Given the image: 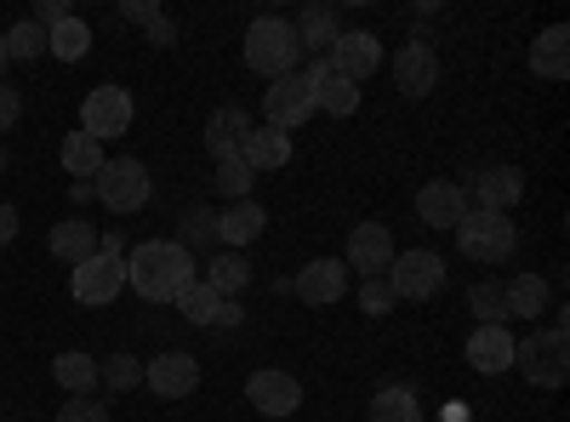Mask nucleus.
Returning <instances> with one entry per match:
<instances>
[{"instance_id":"1","label":"nucleus","mask_w":570,"mask_h":422,"mask_svg":"<svg viewBox=\"0 0 570 422\" xmlns=\"http://www.w3.org/2000/svg\"><path fill=\"white\" fill-rule=\"evenodd\" d=\"M126 279L137 297L149 303H177L188 286H195V252H183L177 241H142L126 257Z\"/></svg>"},{"instance_id":"2","label":"nucleus","mask_w":570,"mask_h":422,"mask_svg":"<svg viewBox=\"0 0 570 422\" xmlns=\"http://www.w3.org/2000/svg\"><path fill=\"white\" fill-rule=\"evenodd\" d=\"M297 58H303V46H297V29L285 23V18H257L246 29V69H257L263 80L292 75Z\"/></svg>"},{"instance_id":"3","label":"nucleus","mask_w":570,"mask_h":422,"mask_svg":"<svg viewBox=\"0 0 570 422\" xmlns=\"http://www.w3.org/2000/svg\"><path fill=\"white\" fill-rule=\"evenodd\" d=\"M456 246L473 257V263H508L513 246H519V228L508 212H480V206H468L462 223H456Z\"/></svg>"},{"instance_id":"4","label":"nucleus","mask_w":570,"mask_h":422,"mask_svg":"<svg viewBox=\"0 0 570 422\" xmlns=\"http://www.w3.org/2000/svg\"><path fill=\"white\" fill-rule=\"evenodd\" d=\"M513 365L525 371L537 389H559L570 377V337H564V325H548V332H531L525 343H513Z\"/></svg>"},{"instance_id":"5","label":"nucleus","mask_w":570,"mask_h":422,"mask_svg":"<svg viewBox=\"0 0 570 422\" xmlns=\"http://www.w3.org/2000/svg\"><path fill=\"white\" fill-rule=\"evenodd\" d=\"M91 195H98L109 212H142L149 206V166L131 160V155H115L98 166V177H91Z\"/></svg>"},{"instance_id":"6","label":"nucleus","mask_w":570,"mask_h":422,"mask_svg":"<svg viewBox=\"0 0 570 422\" xmlns=\"http://www.w3.org/2000/svg\"><path fill=\"white\" fill-rule=\"evenodd\" d=\"M308 115H314V80H308V69H292V75L268 80V91H263V126L292 131Z\"/></svg>"},{"instance_id":"7","label":"nucleus","mask_w":570,"mask_h":422,"mask_svg":"<svg viewBox=\"0 0 570 422\" xmlns=\"http://www.w3.org/2000/svg\"><path fill=\"white\" fill-rule=\"evenodd\" d=\"M383 279L394 286V303H422V297H434L445 286V257H434V252H394Z\"/></svg>"},{"instance_id":"8","label":"nucleus","mask_w":570,"mask_h":422,"mask_svg":"<svg viewBox=\"0 0 570 422\" xmlns=\"http://www.w3.org/2000/svg\"><path fill=\"white\" fill-rule=\"evenodd\" d=\"M137 104H131V91L126 86H98V91H86V104H80V131L86 137H126Z\"/></svg>"},{"instance_id":"9","label":"nucleus","mask_w":570,"mask_h":422,"mask_svg":"<svg viewBox=\"0 0 570 422\" xmlns=\"http://www.w3.org/2000/svg\"><path fill=\"white\" fill-rule=\"evenodd\" d=\"M120 286H126V257H109V252L86 257V263L75 268V279H69L75 303H86V308H104V303H115V297H120Z\"/></svg>"},{"instance_id":"10","label":"nucleus","mask_w":570,"mask_h":422,"mask_svg":"<svg viewBox=\"0 0 570 422\" xmlns=\"http://www.w3.org/2000/svg\"><path fill=\"white\" fill-rule=\"evenodd\" d=\"M325 63H331V75H343V80L360 86L365 75H376V63H383V40H376L371 29H343L337 40H331Z\"/></svg>"},{"instance_id":"11","label":"nucleus","mask_w":570,"mask_h":422,"mask_svg":"<svg viewBox=\"0 0 570 422\" xmlns=\"http://www.w3.org/2000/svg\"><path fill=\"white\" fill-rule=\"evenodd\" d=\"M142 383H149L160 400H183V394L200 389V365H195V354L166 349V354H155V360H142Z\"/></svg>"},{"instance_id":"12","label":"nucleus","mask_w":570,"mask_h":422,"mask_svg":"<svg viewBox=\"0 0 570 422\" xmlns=\"http://www.w3.org/2000/svg\"><path fill=\"white\" fill-rule=\"evenodd\" d=\"M246 400H252V411H263V416H292V411L303 405V383L292 377V371H252Z\"/></svg>"},{"instance_id":"13","label":"nucleus","mask_w":570,"mask_h":422,"mask_svg":"<svg viewBox=\"0 0 570 422\" xmlns=\"http://www.w3.org/2000/svg\"><path fill=\"white\" fill-rule=\"evenodd\" d=\"M394 86L405 91V98H428V91L440 86V52L428 40H411L400 46V58H394Z\"/></svg>"},{"instance_id":"14","label":"nucleus","mask_w":570,"mask_h":422,"mask_svg":"<svg viewBox=\"0 0 570 422\" xmlns=\"http://www.w3.org/2000/svg\"><path fill=\"white\" fill-rule=\"evenodd\" d=\"M389 263H394V234H389L383 223H360V228L348 234V268L365 274V279H383Z\"/></svg>"},{"instance_id":"15","label":"nucleus","mask_w":570,"mask_h":422,"mask_svg":"<svg viewBox=\"0 0 570 422\" xmlns=\"http://www.w3.org/2000/svg\"><path fill=\"white\" fill-rule=\"evenodd\" d=\"M462 212H468L462 183H422V189H416V217L428 228H456Z\"/></svg>"},{"instance_id":"16","label":"nucleus","mask_w":570,"mask_h":422,"mask_svg":"<svg viewBox=\"0 0 570 422\" xmlns=\"http://www.w3.org/2000/svg\"><path fill=\"white\" fill-rule=\"evenodd\" d=\"M343 292H348V263L343 257H314L297 274V297L303 303H337Z\"/></svg>"},{"instance_id":"17","label":"nucleus","mask_w":570,"mask_h":422,"mask_svg":"<svg viewBox=\"0 0 570 422\" xmlns=\"http://www.w3.org/2000/svg\"><path fill=\"white\" fill-rule=\"evenodd\" d=\"M513 332L508 325H480V332L468 337V365L473 371H485V377H497V371H508L513 365Z\"/></svg>"},{"instance_id":"18","label":"nucleus","mask_w":570,"mask_h":422,"mask_svg":"<svg viewBox=\"0 0 570 422\" xmlns=\"http://www.w3.org/2000/svg\"><path fill=\"white\" fill-rule=\"evenodd\" d=\"M308 80H314V109H325V115H354L360 109V86L343 80V75H331L325 58L308 63Z\"/></svg>"},{"instance_id":"19","label":"nucleus","mask_w":570,"mask_h":422,"mask_svg":"<svg viewBox=\"0 0 570 422\" xmlns=\"http://www.w3.org/2000/svg\"><path fill=\"white\" fill-rule=\"evenodd\" d=\"M268 228V217H263V206L257 200H228V212L217 217V241L228 246V252H240V246H252L257 234Z\"/></svg>"},{"instance_id":"20","label":"nucleus","mask_w":570,"mask_h":422,"mask_svg":"<svg viewBox=\"0 0 570 422\" xmlns=\"http://www.w3.org/2000/svg\"><path fill=\"white\" fill-rule=\"evenodd\" d=\"M240 160H246L252 171H274V166L292 160V137L274 131V126H252L246 144H240Z\"/></svg>"},{"instance_id":"21","label":"nucleus","mask_w":570,"mask_h":422,"mask_svg":"<svg viewBox=\"0 0 570 422\" xmlns=\"http://www.w3.org/2000/svg\"><path fill=\"white\" fill-rule=\"evenodd\" d=\"M246 131H252V115H246V109H234V104H223V109L206 120V149H212L217 160H223V155H240Z\"/></svg>"},{"instance_id":"22","label":"nucleus","mask_w":570,"mask_h":422,"mask_svg":"<svg viewBox=\"0 0 570 422\" xmlns=\"http://www.w3.org/2000/svg\"><path fill=\"white\" fill-rule=\"evenodd\" d=\"M519 195H525V177H519L513 166H485V171H480V189H473L480 212H508Z\"/></svg>"},{"instance_id":"23","label":"nucleus","mask_w":570,"mask_h":422,"mask_svg":"<svg viewBox=\"0 0 570 422\" xmlns=\"http://www.w3.org/2000/svg\"><path fill=\"white\" fill-rule=\"evenodd\" d=\"M52 257H63L69 268H80L86 257H98V228H91L86 217H63L52 228Z\"/></svg>"},{"instance_id":"24","label":"nucleus","mask_w":570,"mask_h":422,"mask_svg":"<svg viewBox=\"0 0 570 422\" xmlns=\"http://www.w3.org/2000/svg\"><path fill=\"white\" fill-rule=\"evenodd\" d=\"M531 69H537L542 80H564V75H570V29H564V23H553V29L537 35V46H531Z\"/></svg>"},{"instance_id":"25","label":"nucleus","mask_w":570,"mask_h":422,"mask_svg":"<svg viewBox=\"0 0 570 422\" xmlns=\"http://www.w3.org/2000/svg\"><path fill=\"white\" fill-rule=\"evenodd\" d=\"M206 286H212L223 303H234V297H240V292L252 286V263H246V252H212Z\"/></svg>"},{"instance_id":"26","label":"nucleus","mask_w":570,"mask_h":422,"mask_svg":"<svg viewBox=\"0 0 570 422\" xmlns=\"http://www.w3.org/2000/svg\"><path fill=\"white\" fill-rule=\"evenodd\" d=\"M292 29H297V46H308V52H331V40L343 35V18H337L331 0H314V7L303 12V23H292Z\"/></svg>"},{"instance_id":"27","label":"nucleus","mask_w":570,"mask_h":422,"mask_svg":"<svg viewBox=\"0 0 570 422\" xmlns=\"http://www.w3.org/2000/svg\"><path fill=\"white\" fill-rule=\"evenodd\" d=\"M104 160H109V155H104L98 137H86V131H69V137H63V171H69L75 183H91Z\"/></svg>"},{"instance_id":"28","label":"nucleus","mask_w":570,"mask_h":422,"mask_svg":"<svg viewBox=\"0 0 570 422\" xmlns=\"http://www.w3.org/2000/svg\"><path fill=\"white\" fill-rule=\"evenodd\" d=\"M46 52H52V58H63V63H80L86 52H91V29L69 12L63 23H52V29H46Z\"/></svg>"},{"instance_id":"29","label":"nucleus","mask_w":570,"mask_h":422,"mask_svg":"<svg viewBox=\"0 0 570 422\" xmlns=\"http://www.w3.org/2000/svg\"><path fill=\"white\" fill-rule=\"evenodd\" d=\"M548 308V279L542 274H513L508 279V314L513 320H537Z\"/></svg>"},{"instance_id":"30","label":"nucleus","mask_w":570,"mask_h":422,"mask_svg":"<svg viewBox=\"0 0 570 422\" xmlns=\"http://www.w3.org/2000/svg\"><path fill=\"white\" fill-rule=\"evenodd\" d=\"M52 377L69 389V400H75V394H91V389H98V360L80 354V349H69V354L52 360Z\"/></svg>"},{"instance_id":"31","label":"nucleus","mask_w":570,"mask_h":422,"mask_svg":"<svg viewBox=\"0 0 570 422\" xmlns=\"http://www.w3.org/2000/svg\"><path fill=\"white\" fill-rule=\"evenodd\" d=\"M371 422H422V405L411 389H383L371 400Z\"/></svg>"},{"instance_id":"32","label":"nucleus","mask_w":570,"mask_h":422,"mask_svg":"<svg viewBox=\"0 0 570 422\" xmlns=\"http://www.w3.org/2000/svg\"><path fill=\"white\" fill-rule=\"evenodd\" d=\"M217 308H223V297L206 286V279H195V286L177 297V314H183L188 325H217Z\"/></svg>"},{"instance_id":"33","label":"nucleus","mask_w":570,"mask_h":422,"mask_svg":"<svg viewBox=\"0 0 570 422\" xmlns=\"http://www.w3.org/2000/svg\"><path fill=\"white\" fill-rule=\"evenodd\" d=\"M468 308L480 314V325H502V320H508V286H497V279H480V286L468 292Z\"/></svg>"},{"instance_id":"34","label":"nucleus","mask_w":570,"mask_h":422,"mask_svg":"<svg viewBox=\"0 0 570 422\" xmlns=\"http://www.w3.org/2000/svg\"><path fill=\"white\" fill-rule=\"evenodd\" d=\"M98 383L115 389V394L137 389V383H142V360H131V354H109V360H98Z\"/></svg>"},{"instance_id":"35","label":"nucleus","mask_w":570,"mask_h":422,"mask_svg":"<svg viewBox=\"0 0 570 422\" xmlns=\"http://www.w3.org/2000/svg\"><path fill=\"white\" fill-rule=\"evenodd\" d=\"M252 183H257V171H252L240 155H223V160H217V189H223L228 200H246Z\"/></svg>"},{"instance_id":"36","label":"nucleus","mask_w":570,"mask_h":422,"mask_svg":"<svg viewBox=\"0 0 570 422\" xmlns=\"http://www.w3.org/2000/svg\"><path fill=\"white\" fill-rule=\"evenodd\" d=\"M126 18H131V23H142V29H149V40H155V46H171V40H177L171 18H166L160 7H149V0H131V7H126Z\"/></svg>"},{"instance_id":"37","label":"nucleus","mask_w":570,"mask_h":422,"mask_svg":"<svg viewBox=\"0 0 570 422\" xmlns=\"http://www.w3.org/2000/svg\"><path fill=\"white\" fill-rule=\"evenodd\" d=\"M40 52H46V29H40L35 18H23V23L7 35V58H29V63H35Z\"/></svg>"},{"instance_id":"38","label":"nucleus","mask_w":570,"mask_h":422,"mask_svg":"<svg viewBox=\"0 0 570 422\" xmlns=\"http://www.w3.org/2000/svg\"><path fill=\"white\" fill-rule=\"evenodd\" d=\"M177 246H183V252H188V246H217V217H212V212H188Z\"/></svg>"},{"instance_id":"39","label":"nucleus","mask_w":570,"mask_h":422,"mask_svg":"<svg viewBox=\"0 0 570 422\" xmlns=\"http://www.w3.org/2000/svg\"><path fill=\"white\" fill-rule=\"evenodd\" d=\"M360 308H365L371 320H383V314L394 308V286H389V279H365V286H360Z\"/></svg>"},{"instance_id":"40","label":"nucleus","mask_w":570,"mask_h":422,"mask_svg":"<svg viewBox=\"0 0 570 422\" xmlns=\"http://www.w3.org/2000/svg\"><path fill=\"white\" fill-rule=\"evenodd\" d=\"M58 422H109V411H104L98 400H91V394H75V400H63Z\"/></svg>"},{"instance_id":"41","label":"nucleus","mask_w":570,"mask_h":422,"mask_svg":"<svg viewBox=\"0 0 570 422\" xmlns=\"http://www.w3.org/2000/svg\"><path fill=\"white\" fill-rule=\"evenodd\" d=\"M18 115H23V91L0 80V131H12V126H18Z\"/></svg>"},{"instance_id":"42","label":"nucleus","mask_w":570,"mask_h":422,"mask_svg":"<svg viewBox=\"0 0 570 422\" xmlns=\"http://www.w3.org/2000/svg\"><path fill=\"white\" fill-rule=\"evenodd\" d=\"M63 18H69L63 0H40V7H35V23H40V29H52V23H63Z\"/></svg>"},{"instance_id":"43","label":"nucleus","mask_w":570,"mask_h":422,"mask_svg":"<svg viewBox=\"0 0 570 422\" xmlns=\"http://www.w3.org/2000/svg\"><path fill=\"white\" fill-rule=\"evenodd\" d=\"M12 234H18V206H7V200H0V246H7Z\"/></svg>"},{"instance_id":"44","label":"nucleus","mask_w":570,"mask_h":422,"mask_svg":"<svg viewBox=\"0 0 570 422\" xmlns=\"http://www.w3.org/2000/svg\"><path fill=\"white\" fill-rule=\"evenodd\" d=\"M240 320H246L240 303H223V308H217V325H240Z\"/></svg>"},{"instance_id":"45","label":"nucleus","mask_w":570,"mask_h":422,"mask_svg":"<svg viewBox=\"0 0 570 422\" xmlns=\"http://www.w3.org/2000/svg\"><path fill=\"white\" fill-rule=\"evenodd\" d=\"M69 200L86 206V200H98V195H91V183H69Z\"/></svg>"},{"instance_id":"46","label":"nucleus","mask_w":570,"mask_h":422,"mask_svg":"<svg viewBox=\"0 0 570 422\" xmlns=\"http://www.w3.org/2000/svg\"><path fill=\"white\" fill-rule=\"evenodd\" d=\"M7 63H12V58H7V35H0V75H7Z\"/></svg>"},{"instance_id":"47","label":"nucleus","mask_w":570,"mask_h":422,"mask_svg":"<svg viewBox=\"0 0 570 422\" xmlns=\"http://www.w3.org/2000/svg\"><path fill=\"white\" fill-rule=\"evenodd\" d=\"M0 171H7V149H0Z\"/></svg>"}]
</instances>
